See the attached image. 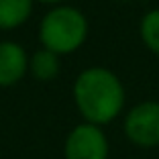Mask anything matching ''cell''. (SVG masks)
<instances>
[{
	"instance_id": "obj_3",
	"label": "cell",
	"mask_w": 159,
	"mask_h": 159,
	"mask_svg": "<svg viewBox=\"0 0 159 159\" xmlns=\"http://www.w3.org/2000/svg\"><path fill=\"white\" fill-rule=\"evenodd\" d=\"M125 133L139 147H157L159 145V102L137 104L125 120Z\"/></svg>"
},
{
	"instance_id": "obj_2",
	"label": "cell",
	"mask_w": 159,
	"mask_h": 159,
	"mask_svg": "<svg viewBox=\"0 0 159 159\" xmlns=\"http://www.w3.org/2000/svg\"><path fill=\"white\" fill-rule=\"evenodd\" d=\"M88 25L84 14L70 6L53 8L41 23V41L53 53H70L86 39Z\"/></svg>"
},
{
	"instance_id": "obj_7",
	"label": "cell",
	"mask_w": 159,
	"mask_h": 159,
	"mask_svg": "<svg viewBox=\"0 0 159 159\" xmlns=\"http://www.w3.org/2000/svg\"><path fill=\"white\" fill-rule=\"evenodd\" d=\"M31 70H33L35 78L39 80H53L59 71V59L57 53L49 51V49H41L33 55L31 59Z\"/></svg>"
},
{
	"instance_id": "obj_4",
	"label": "cell",
	"mask_w": 159,
	"mask_h": 159,
	"mask_svg": "<svg viewBox=\"0 0 159 159\" xmlns=\"http://www.w3.org/2000/svg\"><path fill=\"white\" fill-rule=\"evenodd\" d=\"M108 141L96 125H80L66 141V159H106Z\"/></svg>"
},
{
	"instance_id": "obj_1",
	"label": "cell",
	"mask_w": 159,
	"mask_h": 159,
	"mask_svg": "<svg viewBox=\"0 0 159 159\" xmlns=\"http://www.w3.org/2000/svg\"><path fill=\"white\" fill-rule=\"evenodd\" d=\"M74 98L90 125L110 122L125 104V90L118 78L104 67H90L75 80Z\"/></svg>"
},
{
	"instance_id": "obj_8",
	"label": "cell",
	"mask_w": 159,
	"mask_h": 159,
	"mask_svg": "<svg viewBox=\"0 0 159 159\" xmlns=\"http://www.w3.org/2000/svg\"><path fill=\"white\" fill-rule=\"evenodd\" d=\"M141 37L153 53L159 55V10H151L141 23Z\"/></svg>"
},
{
	"instance_id": "obj_6",
	"label": "cell",
	"mask_w": 159,
	"mask_h": 159,
	"mask_svg": "<svg viewBox=\"0 0 159 159\" xmlns=\"http://www.w3.org/2000/svg\"><path fill=\"white\" fill-rule=\"evenodd\" d=\"M31 14V0H0V29H14Z\"/></svg>"
},
{
	"instance_id": "obj_9",
	"label": "cell",
	"mask_w": 159,
	"mask_h": 159,
	"mask_svg": "<svg viewBox=\"0 0 159 159\" xmlns=\"http://www.w3.org/2000/svg\"><path fill=\"white\" fill-rule=\"evenodd\" d=\"M41 2H59V0H41Z\"/></svg>"
},
{
	"instance_id": "obj_5",
	"label": "cell",
	"mask_w": 159,
	"mask_h": 159,
	"mask_svg": "<svg viewBox=\"0 0 159 159\" xmlns=\"http://www.w3.org/2000/svg\"><path fill=\"white\" fill-rule=\"evenodd\" d=\"M27 55L16 43H0V86H12L27 71Z\"/></svg>"
}]
</instances>
